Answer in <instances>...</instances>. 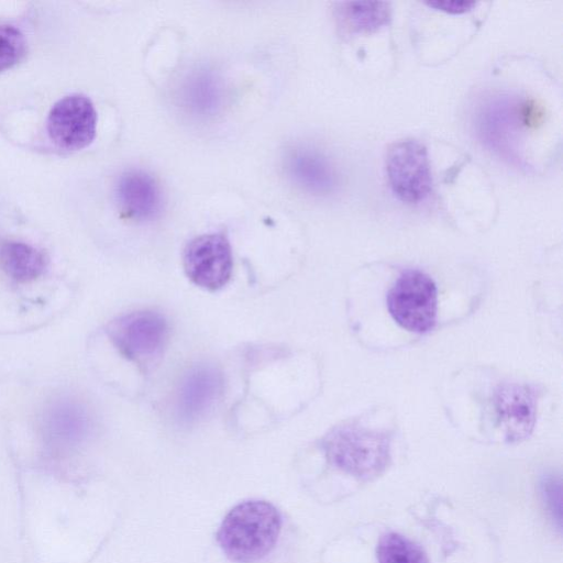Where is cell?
I'll use <instances>...</instances> for the list:
<instances>
[{
  "mask_svg": "<svg viewBox=\"0 0 563 563\" xmlns=\"http://www.w3.org/2000/svg\"><path fill=\"white\" fill-rule=\"evenodd\" d=\"M121 210L131 219H153L161 210L162 197L155 180L142 170L124 173L117 185Z\"/></svg>",
  "mask_w": 563,
  "mask_h": 563,
  "instance_id": "8fae6325",
  "label": "cell"
},
{
  "mask_svg": "<svg viewBox=\"0 0 563 563\" xmlns=\"http://www.w3.org/2000/svg\"><path fill=\"white\" fill-rule=\"evenodd\" d=\"M322 448L334 467L363 482L379 476L390 462L389 437L357 424L334 428Z\"/></svg>",
  "mask_w": 563,
  "mask_h": 563,
  "instance_id": "7a4b0ae2",
  "label": "cell"
},
{
  "mask_svg": "<svg viewBox=\"0 0 563 563\" xmlns=\"http://www.w3.org/2000/svg\"><path fill=\"white\" fill-rule=\"evenodd\" d=\"M280 530L278 509L269 501L251 499L238 504L224 516L217 539L230 560L252 563L274 549Z\"/></svg>",
  "mask_w": 563,
  "mask_h": 563,
  "instance_id": "6da1fadb",
  "label": "cell"
},
{
  "mask_svg": "<svg viewBox=\"0 0 563 563\" xmlns=\"http://www.w3.org/2000/svg\"><path fill=\"white\" fill-rule=\"evenodd\" d=\"M497 426L508 442H518L533 430L537 419L534 390L519 383H503L494 393Z\"/></svg>",
  "mask_w": 563,
  "mask_h": 563,
  "instance_id": "9c48e42d",
  "label": "cell"
},
{
  "mask_svg": "<svg viewBox=\"0 0 563 563\" xmlns=\"http://www.w3.org/2000/svg\"><path fill=\"white\" fill-rule=\"evenodd\" d=\"M107 333L124 357L146 364L162 353L168 327L158 312L143 310L117 318L108 325Z\"/></svg>",
  "mask_w": 563,
  "mask_h": 563,
  "instance_id": "277c9868",
  "label": "cell"
},
{
  "mask_svg": "<svg viewBox=\"0 0 563 563\" xmlns=\"http://www.w3.org/2000/svg\"><path fill=\"white\" fill-rule=\"evenodd\" d=\"M427 5L449 14H463L471 11L476 2L474 1H430Z\"/></svg>",
  "mask_w": 563,
  "mask_h": 563,
  "instance_id": "ac0fdd59",
  "label": "cell"
},
{
  "mask_svg": "<svg viewBox=\"0 0 563 563\" xmlns=\"http://www.w3.org/2000/svg\"><path fill=\"white\" fill-rule=\"evenodd\" d=\"M97 119L92 101L85 95L71 93L52 107L46 121L47 134L58 147L78 151L95 140Z\"/></svg>",
  "mask_w": 563,
  "mask_h": 563,
  "instance_id": "52a82bcc",
  "label": "cell"
},
{
  "mask_svg": "<svg viewBox=\"0 0 563 563\" xmlns=\"http://www.w3.org/2000/svg\"><path fill=\"white\" fill-rule=\"evenodd\" d=\"M222 375L211 365H198L183 378L176 409L183 422L202 417L214 404L222 390Z\"/></svg>",
  "mask_w": 563,
  "mask_h": 563,
  "instance_id": "30bf717a",
  "label": "cell"
},
{
  "mask_svg": "<svg viewBox=\"0 0 563 563\" xmlns=\"http://www.w3.org/2000/svg\"><path fill=\"white\" fill-rule=\"evenodd\" d=\"M540 492L548 512L560 529L562 521L561 481L553 475L544 476L540 482Z\"/></svg>",
  "mask_w": 563,
  "mask_h": 563,
  "instance_id": "e0dca14e",
  "label": "cell"
},
{
  "mask_svg": "<svg viewBox=\"0 0 563 563\" xmlns=\"http://www.w3.org/2000/svg\"><path fill=\"white\" fill-rule=\"evenodd\" d=\"M378 563H428L423 550L408 538L388 532L377 544Z\"/></svg>",
  "mask_w": 563,
  "mask_h": 563,
  "instance_id": "9a60e30c",
  "label": "cell"
},
{
  "mask_svg": "<svg viewBox=\"0 0 563 563\" xmlns=\"http://www.w3.org/2000/svg\"><path fill=\"white\" fill-rule=\"evenodd\" d=\"M386 174L394 195L402 202L418 203L432 187L428 152L416 140L394 143L386 156Z\"/></svg>",
  "mask_w": 563,
  "mask_h": 563,
  "instance_id": "5b68a950",
  "label": "cell"
},
{
  "mask_svg": "<svg viewBox=\"0 0 563 563\" xmlns=\"http://www.w3.org/2000/svg\"><path fill=\"white\" fill-rule=\"evenodd\" d=\"M387 308L395 322L413 333L433 329L438 309V290L433 279L419 269H406L387 295Z\"/></svg>",
  "mask_w": 563,
  "mask_h": 563,
  "instance_id": "3957f363",
  "label": "cell"
},
{
  "mask_svg": "<svg viewBox=\"0 0 563 563\" xmlns=\"http://www.w3.org/2000/svg\"><path fill=\"white\" fill-rule=\"evenodd\" d=\"M5 273L18 283H29L40 277L46 267L44 254L21 241H5L0 249Z\"/></svg>",
  "mask_w": 563,
  "mask_h": 563,
  "instance_id": "7c38bea8",
  "label": "cell"
},
{
  "mask_svg": "<svg viewBox=\"0 0 563 563\" xmlns=\"http://www.w3.org/2000/svg\"><path fill=\"white\" fill-rule=\"evenodd\" d=\"M290 170L301 185L314 192H328L335 183L331 166L316 153L301 152L296 154L291 158Z\"/></svg>",
  "mask_w": 563,
  "mask_h": 563,
  "instance_id": "4fadbf2b",
  "label": "cell"
},
{
  "mask_svg": "<svg viewBox=\"0 0 563 563\" xmlns=\"http://www.w3.org/2000/svg\"><path fill=\"white\" fill-rule=\"evenodd\" d=\"M26 54L24 34L15 26L0 24V71L12 68Z\"/></svg>",
  "mask_w": 563,
  "mask_h": 563,
  "instance_id": "2e32d148",
  "label": "cell"
},
{
  "mask_svg": "<svg viewBox=\"0 0 563 563\" xmlns=\"http://www.w3.org/2000/svg\"><path fill=\"white\" fill-rule=\"evenodd\" d=\"M342 4L345 24L353 32H374L390 19L389 3L384 1H350Z\"/></svg>",
  "mask_w": 563,
  "mask_h": 563,
  "instance_id": "5bb4252c",
  "label": "cell"
},
{
  "mask_svg": "<svg viewBox=\"0 0 563 563\" xmlns=\"http://www.w3.org/2000/svg\"><path fill=\"white\" fill-rule=\"evenodd\" d=\"M187 277L207 290H218L230 280L233 257L228 238L223 233L202 234L192 239L183 256Z\"/></svg>",
  "mask_w": 563,
  "mask_h": 563,
  "instance_id": "8992f818",
  "label": "cell"
},
{
  "mask_svg": "<svg viewBox=\"0 0 563 563\" xmlns=\"http://www.w3.org/2000/svg\"><path fill=\"white\" fill-rule=\"evenodd\" d=\"M89 429V415L77 400L58 398L52 401L43 412L42 438L53 453H64L75 449L87 438Z\"/></svg>",
  "mask_w": 563,
  "mask_h": 563,
  "instance_id": "ba28073f",
  "label": "cell"
}]
</instances>
